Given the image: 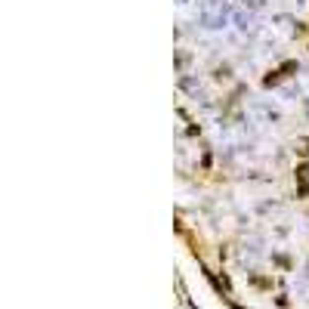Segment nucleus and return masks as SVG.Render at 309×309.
Returning <instances> with one entry per match:
<instances>
[{
  "mask_svg": "<svg viewBox=\"0 0 309 309\" xmlns=\"http://www.w3.org/2000/svg\"><path fill=\"white\" fill-rule=\"evenodd\" d=\"M201 25L204 28H226V22L232 19V9H229V0H204V6H201Z\"/></svg>",
  "mask_w": 309,
  "mask_h": 309,
  "instance_id": "f257e3e1",
  "label": "nucleus"
},
{
  "mask_svg": "<svg viewBox=\"0 0 309 309\" xmlns=\"http://www.w3.org/2000/svg\"><path fill=\"white\" fill-rule=\"evenodd\" d=\"M232 19H235V25H238V28H241V31H247V28H254V16H250V13H235Z\"/></svg>",
  "mask_w": 309,
  "mask_h": 309,
  "instance_id": "f03ea898",
  "label": "nucleus"
},
{
  "mask_svg": "<svg viewBox=\"0 0 309 309\" xmlns=\"http://www.w3.org/2000/svg\"><path fill=\"white\" fill-rule=\"evenodd\" d=\"M244 3H247L250 9H260V6H263V0H244Z\"/></svg>",
  "mask_w": 309,
  "mask_h": 309,
  "instance_id": "7ed1b4c3",
  "label": "nucleus"
},
{
  "mask_svg": "<svg viewBox=\"0 0 309 309\" xmlns=\"http://www.w3.org/2000/svg\"><path fill=\"white\" fill-rule=\"evenodd\" d=\"M176 3H179V6H189V3H192V0H176Z\"/></svg>",
  "mask_w": 309,
  "mask_h": 309,
  "instance_id": "20e7f679",
  "label": "nucleus"
},
{
  "mask_svg": "<svg viewBox=\"0 0 309 309\" xmlns=\"http://www.w3.org/2000/svg\"><path fill=\"white\" fill-rule=\"evenodd\" d=\"M232 309H241V306H232Z\"/></svg>",
  "mask_w": 309,
  "mask_h": 309,
  "instance_id": "39448f33",
  "label": "nucleus"
}]
</instances>
